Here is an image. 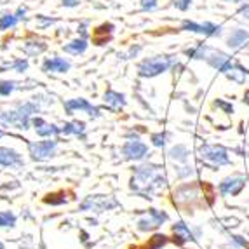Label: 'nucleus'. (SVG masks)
Listing matches in <instances>:
<instances>
[{"label":"nucleus","instance_id":"1","mask_svg":"<svg viewBox=\"0 0 249 249\" xmlns=\"http://www.w3.org/2000/svg\"><path fill=\"white\" fill-rule=\"evenodd\" d=\"M167 187V178L160 171V167L154 164H143L134 169V176L131 179V188L143 199H152L154 194L164 190Z\"/></svg>","mask_w":249,"mask_h":249},{"label":"nucleus","instance_id":"2","mask_svg":"<svg viewBox=\"0 0 249 249\" xmlns=\"http://www.w3.org/2000/svg\"><path fill=\"white\" fill-rule=\"evenodd\" d=\"M199 159L202 160L204 166H208L209 169L216 171L221 166H229L230 164V155L229 150L221 145H202L197 150Z\"/></svg>","mask_w":249,"mask_h":249},{"label":"nucleus","instance_id":"3","mask_svg":"<svg viewBox=\"0 0 249 249\" xmlns=\"http://www.w3.org/2000/svg\"><path fill=\"white\" fill-rule=\"evenodd\" d=\"M38 107L35 103H25L18 107L13 112H4L0 113V122L2 124H11L16 125L19 129H28L30 127V117L32 113H37Z\"/></svg>","mask_w":249,"mask_h":249},{"label":"nucleus","instance_id":"4","mask_svg":"<svg viewBox=\"0 0 249 249\" xmlns=\"http://www.w3.org/2000/svg\"><path fill=\"white\" fill-rule=\"evenodd\" d=\"M173 63H175V59L169 56H154V58L143 59L138 65V75L143 79H152V77H157V75L169 70L173 67Z\"/></svg>","mask_w":249,"mask_h":249},{"label":"nucleus","instance_id":"5","mask_svg":"<svg viewBox=\"0 0 249 249\" xmlns=\"http://www.w3.org/2000/svg\"><path fill=\"white\" fill-rule=\"evenodd\" d=\"M117 206H119V202L112 196H91L80 204V209L82 211L103 213V211H110V209L117 208Z\"/></svg>","mask_w":249,"mask_h":249},{"label":"nucleus","instance_id":"6","mask_svg":"<svg viewBox=\"0 0 249 249\" xmlns=\"http://www.w3.org/2000/svg\"><path fill=\"white\" fill-rule=\"evenodd\" d=\"M246 183H248L246 176L232 175V176H227L225 179H221L218 190H220V194L225 197H237L239 194H242V190L246 188Z\"/></svg>","mask_w":249,"mask_h":249},{"label":"nucleus","instance_id":"7","mask_svg":"<svg viewBox=\"0 0 249 249\" xmlns=\"http://www.w3.org/2000/svg\"><path fill=\"white\" fill-rule=\"evenodd\" d=\"M169 220V214L166 211H160V209H148V216L142 218L138 221V230L140 232H152V230L159 229L160 225H164Z\"/></svg>","mask_w":249,"mask_h":249},{"label":"nucleus","instance_id":"8","mask_svg":"<svg viewBox=\"0 0 249 249\" xmlns=\"http://www.w3.org/2000/svg\"><path fill=\"white\" fill-rule=\"evenodd\" d=\"M199 199V187L196 183H185L175 190V204L178 206H190Z\"/></svg>","mask_w":249,"mask_h":249},{"label":"nucleus","instance_id":"9","mask_svg":"<svg viewBox=\"0 0 249 249\" xmlns=\"http://www.w3.org/2000/svg\"><path fill=\"white\" fill-rule=\"evenodd\" d=\"M122 155L127 160H142L148 155V146L143 142H140V138H133L127 140L122 146Z\"/></svg>","mask_w":249,"mask_h":249},{"label":"nucleus","instance_id":"10","mask_svg":"<svg viewBox=\"0 0 249 249\" xmlns=\"http://www.w3.org/2000/svg\"><path fill=\"white\" fill-rule=\"evenodd\" d=\"M173 233H175V242L183 246L185 242H194L199 235V229H192L185 221H176L173 225Z\"/></svg>","mask_w":249,"mask_h":249},{"label":"nucleus","instance_id":"11","mask_svg":"<svg viewBox=\"0 0 249 249\" xmlns=\"http://www.w3.org/2000/svg\"><path fill=\"white\" fill-rule=\"evenodd\" d=\"M58 146V142H37L30 143V155L34 160H47L54 155V150Z\"/></svg>","mask_w":249,"mask_h":249},{"label":"nucleus","instance_id":"12","mask_svg":"<svg viewBox=\"0 0 249 249\" xmlns=\"http://www.w3.org/2000/svg\"><path fill=\"white\" fill-rule=\"evenodd\" d=\"M206 61H208L213 68H216L218 71H221V73H225V71L229 70V68L233 65L229 54L221 53V51H216V49H213V47H209V53H208Z\"/></svg>","mask_w":249,"mask_h":249},{"label":"nucleus","instance_id":"13","mask_svg":"<svg viewBox=\"0 0 249 249\" xmlns=\"http://www.w3.org/2000/svg\"><path fill=\"white\" fill-rule=\"evenodd\" d=\"M65 110L67 113H73L75 110H82V112H88L91 117L98 119L100 117V110L96 107H92L88 100H84V98H77V100H68L65 101Z\"/></svg>","mask_w":249,"mask_h":249},{"label":"nucleus","instance_id":"14","mask_svg":"<svg viewBox=\"0 0 249 249\" xmlns=\"http://www.w3.org/2000/svg\"><path fill=\"white\" fill-rule=\"evenodd\" d=\"M32 124L35 125V131H37V134L42 138L58 136V134L61 133V127H58V125H54V124H47L46 121H42L38 117H35L34 121H32Z\"/></svg>","mask_w":249,"mask_h":249},{"label":"nucleus","instance_id":"15","mask_svg":"<svg viewBox=\"0 0 249 249\" xmlns=\"http://www.w3.org/2000/svg\"><path fill=\"white\" fill-rule=\"evenodd\" d=\"M248 42H249L248 30L235 28V30H232V34H230L229 38H227V46H229L230 49H241V47L246 46Z\"/></svg>","mask_w":249,"mask_h":249},{"label":"nucleus","instance_id":"16","mask_svg":"<svg viewBox=\"0 0 249 249\" xmlns=\"http://www.w3.org/2000/svg\"><path fill=\"white\" fill-rule=\"evenodd\" d=\"M42 70L44 71H54V73H65V71L70 70V63L63 58H51L46 59L44 65H42Z\"/></svg>","mask_w":249,"mask_h":249},{"label":"nucleus","instance_id":"17","mask_svg":"<svg viewBox=\"0 0 249 249\" xmlns=\"http://www.w3.org/2000/svg\"><path fill=\"white\" fill-rule=\"evenodd\" d=\"M103 100H105V103L112 108V110H115V112H119V110H122V108L125 107V96L117 91H112V89H108V91L105 92Z\"/></svg>","mask_w":249,"mask_h":249},{"label":"nucleus","instance_id":"18","mask_svg":"<svg viewBox=\"0 0 249 249\" xmlns=\"http://www.w3.org/2000/svg\"><path fill=\"white\" fill-rule=\"evenodd\" d=\"M167 157L175 162V164H187L188 157H190V150L179 143V145L171 146L169 152H167Z\"/></svg>","mask_w":249,"mask_h":249},{"label":"nucleus","instance_id":"19","mask_svg":"<svg viewBox=\"0 0 249 249\" xmlns=\"http://www.w3.org/2000/svg\"><path fill=\"white\" fill-rule=\"evenodd\" d=\"M19 164H23V159L18 152L0 146V166H19Z\"/></svg>","mask_w":249,"mask_h":249},{"label":"nucleus","instance_id":"20","mask_svg":"<svg viewBox=\"0 0 249 249\" xmlns=\"http://www.w3.org/2000/svg\"><path fill=\"white\" fill-rule=\"evenodd\" d=\"M225 75H227V79H230L232 82H235V84H244L246 79H248V70L233 63L232 67H230L229 70L225 71Z\"/></svg>","mask_w":249,"mask_h":249},{"label":"nucleus","instance_id":"21","mask_svg":"<svg viewBox=\"0 0 249 249\" xmlns=\"http://www.w3.org/2000/svg\"><path fill=\"white\" fill-rule=\"evenodd\" d=\"M65 53H70V54H84L86 49H88V40L86 38H75V40L68 42L67 46H63Z\"/></svg>","mask_w":249,"mask_h":249},{"label":"nucleus","instance_id":"22","mask_svg":"<svg viewBox=\"0 0 249 249\" xmlns=\"http://www.w3.org/2000/svg\"><path fill=\"white\" fill-rule=\"evenodd\" d=\"M61 133L65 134H75V136H84L86 134V124L84 122H68V124H65L61 127Z\"/></svg>","mask_w":249,"mask_h":249},{"label":"nucleus","instance_id":"23","mask_svg":"<svg viewBox=\"0 0 249 249\" xmlns=\"http://www.w3.org/2000/svg\"><path fill=\"white\" fill-rule=\"evenodd\" d=\"M208 53H209V47L204 46V44H197L196 47L185 51V54L192 59H206L208 58Z\"/></svg>","mask_w":249,"mask_h":249},{"label":"nucleus","instance_id":"24","mask_svg":"<svg viewBox=\"0 0 249 249\" xmlns=\"http://www.w3.org/2000/svg\"><path fill=\"white\" fill-rule=\"evenodd\" d=\"M112 32H113V25H112V23H105V25H101L100 28L94 32V35H96V37L103 35V37L96 38V44H98V46H103V42H107L108 38H110V34H112Z\"/></svg>","mask_w":249,"mask_h":249},{"label":"nucleus","instance_id":"25","mask_svg":"<svg viewBox=\"0 0 249 249\" xmlns=\"http://www.w3.org/2000/svg\"><path fill=\"white\" fill-rule=\"evenodd\" d=\"M175 175L179 179H187L196 175V171H194L192 166H188V164H175Z\"/></svg>","mask_w":249,"mask_h":249},{"label":"nucleus","instance_id":"26","mask_svg":"<svg viewBox=\"0 0 249 249\" xmlns=\"http://www.w3.org/2000/svg\"><path fill=\"white\" fill-rule=\"evenodd\" d=\"M18 21H19V18L16 14H4V16H0V30L14 28L18 25Z\"/></svg>","mask_w":249,"mask_h":249},{"label":"nucleus","instance_id":"27","mask_svg":"<svg viewBox=\"0 0 249 249\" xmlns=\"http://www.w3.org/2000/svg\"><path fill=\"white\" fill-rule=\"evenodd\" d=\"M23 49H25V53L30 54V56H35V54H40L46 51V44H42V42H26Z\"/></svg>","mask_w":249,"mask_h":249},{"label":"nucleus","instance_id":"28","mask_svg":"<svg viewBox=\"0 0 249 249\" xmlns=\"http://www.w3.org/2000/svg\"><path fill=\"white\" fill-rule=\"evenodd\" d=\"M202 28H204V34L206 37H220L221 35V26L220 25H214V23H202Z\"/></svg>","mask_w":249,"mask_h":249},{"label":"nucleus","instance_id":"29","mask_svg":"<svg viewBox=\"0 0 249 249\" xmlns=\"http://www.w3.org/2000/svg\"><path fill=\"white\" fill-rule=\"evenodd\" d=\"M181 28L185 30V32H192V34H204V28H202V23H196V21H188L185 19L183 21Z\"/></svg>","mask_w":249,"mask_h":249},{"label":"nucleus","instance_id":"30","mask_svg":"<svg viewBox=\"0 0 249 249\" xmlns=\"http://www.w3.org/2000/svg\"><path fill=\"white\" fill-rule=\"evenodd\" d=\"M166 244H167V237L162 235V233H157V235H154L152 239H150L148 249H160V248H164Z\"/></svg>","mask_w":249,"mask_h":249},{"label":"nucleus","instance_id":"31","mask_svg":"<svg viewBox=\"0 0 249 249\" xmlns=\"http://www.w3.org/2000/svg\"><path fill=\"white\" fill-rule=\"evenodd\" d=\"M167 140H169V134L167 133H155L152 134V143L157 148H164L167 145Z\"/></svg>","mask_w":249,"mask_h":249},{"label":"nucleus","instance_id":"32","mask_svg":"<svg viewBox=\"0 0 249 249\" xmlns=\"http://www.w3.org/2000/svg\"><path fill=\"white\" fill-rule=\"evenodd\" d=\"M16 216L13 213H0V227H14Z\"/></svg>","mask_w":249,"mask_h":249},{"label":"nucleus","instance_id":"33","mask_svg":"<svg viewBox=\"0 0 249 249\" xmlns=\"http://www.w3.org/2000/svg\"><path fill=\"white\" fill-rule=\"evenodd\" d=\"M14 88H16V82H13V80H2L0 82V96H9L14 91Z\"/></svg>","mask_w":249,"mask_h":249},{"label":"nucleus","instance_id":"34","mask_svg":"<svg viewBox=\"0 0 249 249\" xmlns=\"http://www.w3.org/2000/svg\"><path fill=\"white\" fill-rule=\"evenodd\" d=\"M46 204H53V206H59V204H65L67 199H65V194H53V196H47L44 199Z\"/></svg>","mask_w":249,"mask_h":249},{"label":"nucleus","instance_id":"35","mask_svg":"<svg viewBox=\"0 0 249 249\" xmlns=\"http://www.w3.org/2000/svg\"><path fill=\"white\" fill-rule=\"evenodd\" d=\"M214 107L220 108L221 112L227 113V115H232V113H233V105L229 103V101H225V100H216L214 101Z\"/></svg>","mask_w":249,"mask_h":249},{"label":"nucleus","instance_id":"36","mask_svg":"<svg viewBox=\"0 0 249 249\" xmlns=\"http://www.w3.org/2000/svg\"><path fill=\"white\" fill-rule=\"evenodd\" d=\"M230 246H233L235 249L248 248V241L241 235H230Z\"/></svg>","mask_w":249,"mask_h":249},{"label":"nucleus","instance_id":"37","mask_svg":"<svg viewBox=\"0 0 249 249\" xmlns=\"http://www.w3.org/2000/svg\"><path fill=\"white\" fill-rule=\"evenodd\" d=\"M9 67L14 68L16 71H21V73H23V71H25L26 68H28V63H26L25 59H18V61H14L13 65H9Z\"/></svg>","mask_w":249,"mask_h":249},{"label":"nucleus","instance_id":"38","mask_svg":"<svg viewBox=\"0 0 249 249\" xmlns=\"http://www.w3.org/2000/svg\"><path fill=\"white\" fill-rule=\"evenodd\" d=\"M173 4H175V7L179 9V11H187L192 5V0H173Z\"/></svg>","mask_w":249,"mask_h":249},{"label":"nucleus","instance_id":"39","mask_svg":"<svg viewBox=\"0 0 249 249\" xmlns=\"http://www.w3.org/2000/svg\"><path fill=\"white\" fill-rule=\"evenodd\" d=\"M157 7V0H142L143 11H154Z\"/></svg>","mask_w":249,"mask_h":249},{"label":"nucleus","instance_id":"40","mask_svg":"<svg viewBox=\"0 0 249 249\" xmlns=\"http://www.w3.org/2000/svg\"><path fill=\"white\" fill-rule=\"evenodd\" d=\"M239 14H241V18H244V19H249V4H242L241 9H239Z\"/></svg>","mask_w":249,"mask_h":249},{"label":"nucleus","instance_id":"41","mask_svg":"<svg viewBox=\"0 0 249 249\" xmlns=\"http://www.w3.org/2000/svg\"><path fill=\"white\" fill-rule=\"evenodd\" d=\"M77 4H79V0H63V5H67V7H73Z\"/></svg>","mask_w":249,"mask_h":249},{"label":"nucleus","instance_id":"42","mask_svg":"<svg viewBox=\"0 0 249 249\" xmlns=\"http://www.w3.org/2000/svg\"><path fill=\"white\" fill-rule=\"evenodd\" d=\"M233 2H237V4H249V0H233Z\"/></svg>","mask_w":249,"mask_h":249},{"label":"nucleus","instance_id":"43","mask_svg":"<svg viewBox=\"0 0 249 249\" xmlns=\"http://www.w3.org/2000/svg\"><path fill=\"white\" fill-rule=\"evenodd\" d=\"M0 249H4V244H2V242H0Z\"/></svg>","mask_w":249,"mask_h":249},{"label":"nucleus","instance_id":"44","mask_svg":"<svg viewBox=\"0 0 249 249\" xmlns=\"http://www.w3.org/2000/svg\"><path fill=\"white\" fill-rule=\"evenodd\" d=\"M0 138H2V131H0Z\"/></svg>","mask_w":249,"mask_h":249}]
</instances>
